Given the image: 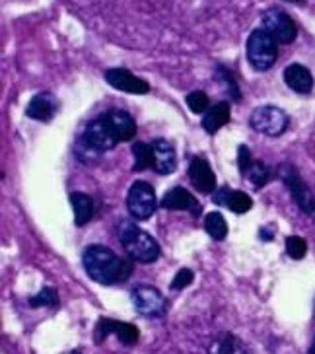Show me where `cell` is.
Returning a JSON list of instances; mask_svg holds the SVG:
<instances>
[{"label": "cell", "mask_w": 315, "mask_h": 354, "mask_svg": "<svg viewBox=\"0 0 315 354\" xmlns=\"http://www.w3.org/2000/svg\"><path fill=\"white\" fill-rule=\"evenodd\" d=\"M82 267L86 274L102 286L121 284L133 272V265L128 261L121 259L115 251L102 243H94L86 248L82 253Z\"/></svg>", "instance_id": "1"}, {"label": "cell", "mask_w": 315, "mask_h": 354, "mask_svg": "<svg viewBox=\"0 0 315 354\" xmlns=\"http://www.w3.org/2000/svg\"><path fill=\"white\" fill-rule=\"evenodd\" d=\"M117 232H119V240H121V245L126 251L128 259L137 261L140 265L156 263L160 257V245L148 232L138 228L137 224H133L128 220H121L117 226Z\"/></svg>", "instance_id": "2"}, {"label": "cell", "mask_w": 315, "mask_h": 354, "mask_svg": "<svg viewBox=\"0 0 315 354\" xmlns=\"http://www.w3.org/2000/svg\"><path fill=\"white\" fill-rule=\"evenodd\" d=\"M247 61L257 73L271 71L278 59V41L265 28L253 30L245 43Z\"/></svg>", "instance_id": "3"}, {"label": "cell", "mask_w": 315, "mask_h": 354, "mask_svg": "<svg viewBox=\"0 0 315 354\" xmlns=\"http://www.w3.org/2000/svg\"><path fill=\"white\" fill-rule=\"evenodd\" d=\"M249 125L253 131L261 133L265 136H280L288 131L290 117L284 109L276 105H261L257 107L249 117Z\"/></svg>", "instance_id": "4"}, {"label": "cell", "mask_w": 315, "mask_h": 354, "mask_svg": "<svg viewBox=\"0 0 315 354\" xmlns=\"http://www.w3.org/2000/svg\"><path fill=\"white\" fill-rule=\"evenodd\" d=\"M276 176L286 185V189L290 191V195L294 198L296 205L300 207V210L305 212V214H312L315 209V198L309 187L304 183L300 171L290 162H283L280 166L276 167Z\"/></svg>", "instance_id": "5"}, {"label": "cell", "mask_w": 315, "mask_h": 354, "mask_svg": "<svg viewBox=\"0 0 315 354\" xmlns=\"http://www.w3.org/2000/svg\"><path fill=\"white\" fill-rule=\"evenodd\" d=\"M131 300H133L137 313L148 319H162L168 312L164 294L158 290L156 286H150V284H137L131 290Z\"/></svg>", "instance_id": "6"}, {"label": "cell", "mask_w": 315, "mask_h": 354, "mask_svg": "<svg viewBox=\"0 0 315 354\" xmlns=\"http://www.w3.org/2000/svg\"><path fill=\"white\" fill-rule=\"evenodd\" d=\"M126 209L135 220H148L158 209L154 187L148 181H135L126 193Z\"/></svg>", "instance_id": "7"}, {"label": "cell", "mask_w": 315, "mask_h": 354, "mask_svg": "<svg viewBox=\"0 0 315 354\" xmlns=\"http://www.w3.org/2000/svg\"><path fill=\"white\" fill-rule=\"evenodd\" d=\"M262 28L273 35L278 41V45H290L298 37V26L290 18V14H286L280 8H269L261 14Z\"/></svg>", "instance_id": "8"}, {"label": "cell", "mask_w": 315, "mask_h": 354, "mask_svg": "<svg viewBox=\"0 0 315 354\" xmlns=\"http://www.w3.org/2000/svg\"><path fill=\"white\" fill-rule=\"evenodd\" d=\"M109 335H115L125 346H135L140 339V331L137 325L126 322H117L111 317H99L94 329V343L102 344L107 341Z\"/></svg>", "instance_id": "9"}, {"label": "cell", "mask_w": 315, "mask_h": 354, "mask_svg": "<svg viewBox=\"0 0 315 354\" xmlns=\"http://www.w3.org/2000/svg\"><path fill=\"white\" fill-rule=\"evenodd\" d=\"M82 136H84L90 145L94 146L97 152H102V154L113 150V148L119 145V140H117L115 135H113V129L109 125L105 113H102L99 117H95L94 121H90L88 127H86V131L82 133Z\"/></svg>", "instance_id": "10"}, {"label": "cell", "mask_w": 315, "mask_h": 354, "mask_svg": "<svg viewBox=\"0 0 315 354\" xmlns=\"http://www.w3.org/2000/svg\"><path fill=\"white\" fill-rule=\"evenodd\" d=\"M105 80L111 88L126 92V94H148L150 92V84L144 78H138L126 68H107L105 71Z\"/></svg>", "instance_id": "11"}, {"label": "cell", "mask_w": 315, "mask_h": 354, "mask_svg": "<svg viewBox=\"0 0 315 354\" xmlns=\"http://www.w3.org/2000/svg\"><path fill=\"white\" fill-rule=\"evenodd\" d=\"M187 176H189L193 187L202 195H212L216 191V177H214V171L204 158L199 156L191 160Z\"/></svg>", "instance_id": "12"}, {"label": "cell", "mask_w": 315, "mask_h": 354, "mask_svg": "<svg viewBox=\"0 0 315 354\" xmlns=\"http://www.w3.org/2000/svg\"><path fill=\"white\" fill-rule=\"evenodd\" d=\"M162 209L187 210V212H191V216H195V218L200 216V212H202V207H200L199 201L193 197L187 189L183 187L169 189L168 193L164 195V198H162Z\"/></svg>", "instance_id": "13"}, {"label": "cell", "mask_w": 315, "mask_h": 354, "mask_svg": "<svg viewBox=\"0 0 315 354\" xmlns=\"http://www.w3.org/2000/svg\"><path fill=\"white\" fill-rule=\"evenodd\" d=\"M283 78L284 84H286L292 92H296V94L305 95L314 90V74L309 73V68L304 66V64H288V66L284 68Z\"/></svg>", "instance_id": "14"}, {"label": "cell", "mask_w": 315, "mask_h": 354, "mask_svg": "<svg viewBox=\"0 0 315 354\" xmlns=\"http://www.w3.org/2000/svg\"><path fill=\"white\" fill-rule=\"evenodd\" d=\"M154 150V171L160 176H169L175 171L178 167V156H175V148L171 146L166 138H156L150 142Z\"/></svg>", "instance_id": "15"}, {"label": "cell", "mask_w": 315, "mask_h": 354, "mask_svg": "<svg viewBox=\"0 0 315 354\" xmlns=\"http://www.w3.org/2000/svg\"><path fill=\"white\" fill-rule=\"evenodd\" d=\"M57 97L51 92H41L35 94L30 100V104L26 107V115L33 119V121H41V123H49L52 119V115L57 111Z\"/></svg>", "instance_id": "16"}, {"label": "cell", "mask_w": 315, "mask_h": 354, "mask_svg": "<svg viewBox=\"0 0 315 354\" xmlns=\"http://www.w3.org/2000/svg\"><path fill=\"white\" fill-rule=\"evenodd\" d=\"M107 121H109V125L113 129V135L119 142H128V140H133L135 135H137V123H135V119H133V115L126 113L123 109H109L107 113Z\"/></svg>", "instance_id": "17"}, {"label": "cell", "mask_w": 315, "mask_h": 354, "mask_svg": "<svg viewBox=\"0 0 315 354\" xmlns=\"http://www.w3.org/2000/svg\"><path fill=\"white\" fill-rule=\"evenodd\" d=\"M214 195V203L216 205H222V207H228L231 212L236 214H245L249 212L253 207L251 197L243 191H238V189H230V187H222L220 191L212 193Z\"/></svg>", "instance_id": "18"}, {"label": "cell", "mask_w": 315, "mask_h": 354, "mask_svg": "<svg viewBox=\"0 0 315 354\" xmlns=\"http://www.w3.org/2000/svg\"><path fill=\"white\" fill-rule=\"evenodd\" d=\"M207 354H253L249 344L238 335L233 333H220L218 337L212 339V343L207 348Z\"/></svg>", "instance_id": "19"}, {"label": "cell", "mask_w": 315, "mask_h": 354, "mask_svg": "<svg viewBox=\"0 0 315 354\" xmlns=\"http://www.w3.org/2000/svg\"><path fill=\"white\" fill-rule=\"evenodd\" d=\"M228 123H230V104L228 102H218L202 115L200 125L209 135H214L216 131H220L222 127L228 125Z\"/></svg>", "instance_id": "20"}, {"label": "cell", "mask_w": 315, "mask_h": 354, "mask_svg": "<svg viewBox=\"0 0 315 354\" xmlns=\"http://www.w3.org/2000/svg\"><path fill=\"white\" fill-rule=\"evenodd\" d=\"M70 205L74 209V222L82 228L94 216V201L86 193H70Z\"/></svg>", "instance_id": "21"}, {"label": "cell", "mask_w": 315, "mask_h": 354, "mask_svg": "<svg viewBox=\"0 0 315 354\" xmlns=\"http://www.w3.org/2000/svg\"><path fill=\"white\" fill-rule=\"evenodd\" d=\"M133 156H135V164H133V171H144V169H154V150L152 145H144V142H135L133 145Z\"/></svg>", "instance_id": "22"}, {"label": "cell", "mask_w": 315, "mask_h": 354, "mask_svg": "<svg viewBox=\"0 0 315 354\" xmlns=\"http://www.w3.org/2000/svg\"><path fill=\"white\" fill-rule=\"evenodd\" d=\"M204 230L209 234L212 240L222 241L226 240L228 236V224H226V218L222 216L220 212H209L207 218H204Z\"/></svg>", "instance_id": "23"}, {"label": "cell", "mask_w": 315, "mask_h": 354, "mask_svg": "<svg viewBox=\"0 0 315 354\" xmlns=\"http://www.w3.org/2000/svg\"><path fill=\"white\" fill-rule=\"evenodd\" d=\"M245 177L249 179V183H251L253 187L261 189V187H265L269 181H271L273 174H271V167L267 166L262 160H253L251 167L247 169Z\"/></svg>", "instance_id": "24"}, {"label": "cell", "mask_w": 315, "mask_h": 354, "mask_svg": "<svg viewBox=\"0 0 315 354\" xmlns=\"http://www.w3.org/2000/svg\"><path fill=\"white\" fill-rule=\"evenodd\" d=\"M74 156L78 158V162H82V164L88 166V164H95L102 158V152H97L94 146L86 140L84 136H80L76 140V146H74Z\"/></svg>", "instance_id": "25"}, {"label": "cell", "mask_w": 315, "mask_h": 354, "mask_svg": "<svg viewBox=\"0 0 315 354\" xmlns=\"http://www.w3.org/2000/svg\"><path fill=\"white\" fill-rule=\"evenodd\" d=\"M28 304H30V308H57L59 294L51 286H43L41 290L28 300Z\"/></svg>", "instance_id": "26"}, {"label": "cell", "mask_w": 315, "mask_h": 354, "mask_svg": "<svg viewBox=\"0 0 315 354\" xmlns=\"http://www.w3.org/2000/svg\"><path fill=\"white\" fill-rule=\"evenodd\" d=\"M216 78L220 80L222 86H224V90L228 92V97H231L233 102H240V97H242V94H240V86L236 82L233 74H231L226 66H218V68H216Z\"/></svg>", "instance_id": "27"}, {"label": "cell", "mask_w": 315, "mask_h": 354, "mask_svg": "<svg viewBox=\"0 0 315 354\" xmlns=\"http://www.w3.org/2000/svg\"><path fill=\"white\" fill-rule=\"evenodd\" d=\"M305 253H307V243H305L304 238H300V236H288L286 238V255L290 259H304Z\"/></svg>", "instance_id": "28"}, {"label": "cell", "mask_w": 315, "mask_h": 354, "mask_svg": "<svg viewBox=\"0 0 315 354\" xmlns=\"http://www.w3.org/2000/svg\"><path fill=\"white\" fill-rule=\"evenodd\" d=\"M185 102H187V105H189V109L193 111V113H207L210 109V100L209 95L204 94V92H200V90H197V92H191L187 97H185Z\"/></svg>", "instance_id": "29"}, {"label": "cell", "mask_w": 315, "mask_h": 354, "mask_svg": "<svg viewBox=\"0 0 315 354\" xmlns=\"http://www.w3.org/2000/svg\"><path fill=\"white\" fill-rule=\"evenodd\" d=\"M195 281V272L187 269V267H183V269H179L175 272V277H173V281L169 284V288L173 292H179V290H185L187 286H191Z\"/></svg>", "instance_id": "30"}, {"label": "cell", "mask_w": 315, "mask_h": 354, "mask_svg": "<svg viewBox=\"0 0 315 354\" xmlns=\"http://www.w3.org/2000/svg\"><path fill=\"white\" fill-rule=\"evenodd\" d=\"M253 160H255V158L251 156V150H249V146L242 145L240 148H238V167H240V174H242V176H245V174H247V169L251 167Z\"/></svg>", "instance_id": "31"}, {"label": "cell", "mask_w": 315, "mask_h": 354, "mask_svg": "<svg viewBox=\"0 0 315 354\" xmlns=\"http://www.w3.org/2000/svg\"><path fill=\"white\" fill-rule=\"evenodd\" d=\"M274 234H276L274 226H262V228L259 230V238H261L262 241H271L274 238Z\"/></svg>", "instance_id": "32"}, {"label": "cell", "mask_w": 315, "mask_h": 354, "mask_svg": "<svg viewBox=\"0 0 315 354\" xmlns=\"http://www.w3.org/2000/svg\"><path fill=\"white\" fill-rule=\"evenodd\" d=\"M307 354H315V337H314V341H312V344H309V351H307Z\"/></svg>", "instance_id": "33"}, {"label": "cell", "mask_w": 315, "mask_h": 354, "mask_svg": "<svg viewBox=\"0 0 315 354\" xmlns=\"http://www.w3.org/2000/svg\"><path fill=\"white\" fill-rule=\"evenodd\" d=\"M309 216H312V218H314V222H315V209H314V212H312V214H309Z\"/></svg>", "instance_id": "34"}, {"label": "cell", "mask_w": 315, "mask_h": 354, "mask_svg": "<svg viewBox=\"0 0 315 354\" xmlns=\"http://www.w3.org/2000/svg\"><path fill=\"white\" fill-rule=\"evenodd\" d=\"M70 354H82V353H80V351H73V353H70Z\"/></svg>", "instance_id": "35"}]
</instances>
